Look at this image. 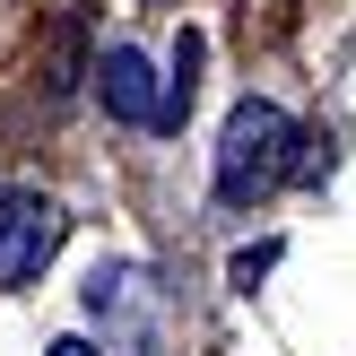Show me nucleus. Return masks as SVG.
<instances>
[{
	"instance_id": "nucleus-1",
	"label": "nucleus",
	"mask_w": 356,
	"mask_h": 356,
	"mask_svg": "<svg viewBox=\"0 0 356 356\" xmlns=\"http://www.w3.org/2000/svg\"><path fill=\"white\" fill-rule=\"evenodd\" d=\"M296 148H305L296 122L278 113V104L243 96L235 113H226V139H218V200H235V209L270 200V191L296 174Z\"/></svg>"
},
{
	"instance_id": "nucleus-2",
	"label": "nucleus",
	"mask_w": 356,
	"mask_h": 356,
	"mask_svg": "<svg viewBox=\"0 0 356 356\" xmlns=\"http://www.w3.org/2000/svg\"><path fill=\"white\" fill-rule=\"evenodd\" d=\"M61 209L44 200V191H0V287H26V278H44V261L61 252Z\"/></svg>"
},
{
	"instance_id": "nucleus-3",
	"label": "nucleus",
	"mask_w": 356,
	"mask_h": 356,
	"mask_svg": "<svg viewBox=\"0 0 356 356\" xmlns=\"http://www.w3.org/2000/svg\"><path fill=\"white\" fill-rule=\"evenodd\" d=\"M96 96H104V113H122V122H139V131H156V79H148V52L113 44V52H104V70H96Z\"/></svg>"
},
{
	"instance_id": "nucleus-4",
	"label": "nucleus",
	"mask_w": 356,
	"mask_h": 356,
	"mask_svg": "<svg viewBox=\"0 0 356 356\" xmlns=\"http://www.w3.org/2000/svg\"><path fill=\"white\" fill-rule=\"evenodd\" d=\"M270 261H278V243H261V252H235V287H252V278L270 270Z\"/></svg>"
},
{
	"instance_id": "nucleus-5",
	"label": "nucleus",
	"mask_w": 356,
	"mask_h": 356,
	"mask_svg": "<svg viewBox=\"0 0 356 356\" xmlns=\"http://www.w3.org/2000/svg\"><path fill=\"white\" fill-rule=\"evenodd\" d=\"M44 356H96V348H87V339H52Z\"/></svg>"
}]
</instances>
